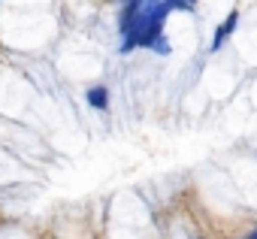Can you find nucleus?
<instances>
[{
  "label": "nucleus",
  "instance_id": "obj_2",
  "mask_svg": "<svg viewBox=\"0 0 257 239\" xmlns=\"http://www.w3.org/2000/svg\"><path fill=\"white\" fill-rule=\"evenodd\" d=\"M88 103L97 106V109H106V88H103V85L91 88V91H88Z\"/></svg>",
  "mask_w": 257,
  "mask_h": 239
},
{
  "label": "nucleus",
  "instance_id": "obj_3",
  "mask_svg": "<svg viewBox=\"0 0 257 239\" xmlns=\"http://www.w3.org/2000/svg\"><path fill=\"white\" fill-rule=\"evenodd\" d=\"M245 239H257V230H254V233H251V236H245Z\"/></svg>",
  "mask_w": 257,
  "mask_h": 239
},
{
  "label": "nucleus",
  "instance_id": "obj_1",
  "mask_svg": "<svg viewBox=\"0 0 257 239\" xmlns=\"http://www.w3.org/2000/svg\"><path fill=\"white\" fill-rule=\"evenodd\" d=\"M236 19H239V16H236V13H230V19L224 22V28H218V34H215V43H212V49H215V52H218V49L224 46V40H227V34H230V31L236 28Z\"/></svg>",
  "mask_w": 257,
  "mask_h": 239
}]
</instances>
